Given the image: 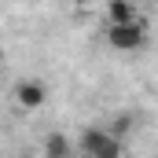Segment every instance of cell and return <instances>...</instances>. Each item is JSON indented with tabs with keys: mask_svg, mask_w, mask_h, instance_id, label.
<instances>
[{
	"mask_svg": "<svg viewBox=\"0 0 158 158\" xmlns=\"http://www.w3.org/2000/svg\"><path fill=\"white\" fill-rule=\"evenodd\" d=\"M77 147H81V155H88V158H121L125 155L121 136H114L103 125H85L81 136H77Z\"/></svg>",
	"mask_w": 158,
	"mask_h": 158,
	"instance_id": "1",
	"label": "cell"
},
{
	"mask_svg": "<svg viewBox=\"0 0 158 158\" xmlns=\"http://www.w3.org/2000/svg\"><path fill=\"white\" fill-rule=\"evenodd\" d=\"M107 40L114 52H136L147 44V22L136 19V22H121V26H110L107 30Z\"/></svg>",
	"mask_w": 158,
	"mask_h": 158,
	"instance_id": "2",
	"label": "cell"
},
{
	"mask_svg": "<svg viewBox=\"0 0 158 158\" xmlns=\"http://www.w3.org/2000/svg\"><path fill=\"white\" fill-rule=\"evenodd\" d=\"M44 99H48V88L40 85V81L26 77L15 85V103L22 107V110H37V107H44Z\"/></svg>",
	"mask_w": 158,
	"mask_h": 158,
	"instance_id": "3",
	"label": "cell"
},
{
	"mask_svg": "<svg viewBox=\"0 0 158 158\" xmlns=\"http://www.w3.org/2000/svg\"><path fill=\"white\" fill-rule=\"evenodd\" d=\"M40 158H77V155H74L70 136H63V132H48L44 143H40Z\"/></svg>",
	"mask_w": 158,
	"mask_h": 158,
	"instance_id": "4",
	"label": "cell"
},
{
	"mask_svg": "<svg viewBox=\"0 0 158 158\" xmlns=\"http://www.w3.org/2000/svg\"><path fill=\"white\" fill-rule=\"evenodd\" d=\"M136 19H140V11H136V4H132V0H110V4H107V22H110V26L136 22Z\"/></svg>",
	"mask_w": 158,
	"mask_h": 158,
	"instance_id": "5",
	"label": "cell"
},
{
	"mask_svg": "<svg viewBox=\"0 0 158 158\" xmlns=\"http://www.w3.org/2000/svg\"><path fill=\"white\" fill-rule=\"evenodd\" d=\"M132 125H136V114H114L110 132H114V136H129V132H132Z\"/></svg>",
	"mask_w": 158,
	"mask_h": 158,
	"instance_id": "6",
	"label": "cell"
},
{
	"mask_svg": "<svg viewBox=\"0 0 158 158\" xmlns=\"http://www.w3.org/2000/svg\"><path fill=\"white\" fill-rule=\"evenodd\" d=\"M81 4H88V7H92V4H103V7H107L110 0H81Z\"/></svg>",
	"mask_w": 158,
	"mask_h": 158,
	"instance_id": "7",
	"label": "cell"
},
{
	"mask_svg": "<svg viewBox=\"0 0 158 158\" xmlns=\"http://www.w3.org/2000/svg\"><path fill=\"white\" fill-rule=\"evenodd\" d=\"M77 158H88V155H77Z\"/></svg>",
	"mask_w": 158,
	"mask_h": 158,
	"instance_id": "8",
	"label": "cell"
}]
</instances>
